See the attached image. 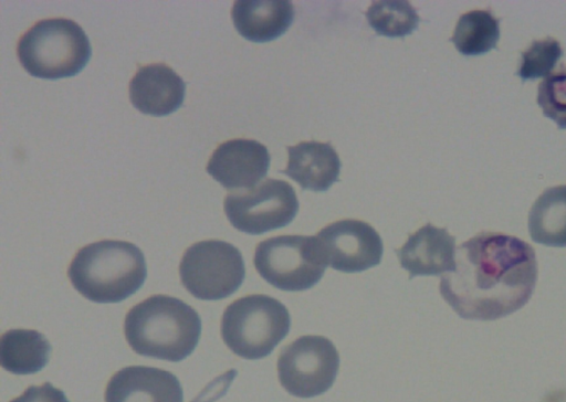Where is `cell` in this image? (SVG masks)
Listing matches in <instances>:
<instances>
[{"mask_svg": "<svg viewBox=\"0 0 566 402\" xmlns=\"http://www.w3.org/2000/svg\"><path fill=\"white\" fill-rule=\"evenodd\" d=\"M105 402H184L177 377L169 371L145 366L125 367L109 379Z\"/></svg>", "mask_w": 566, "mask_h": 402, "instance_id": "12", "label": "cell"}, {"mask_svg": "<svg viewBox=\"0 0 566 402\" xmlns=\"http://www.w3.org/2000/svg\"><path fill=\"white\" fill-rule=\"evenodd\" d=\"M287 166L281 172L302 189L326 191L338 180L340 160L329 142L302 141L287 147Z\"/></svg>", "mask_w": 566, "mask_h": 402, "instance_id": "15", "label": "cell"}, {"mask_svg": "<svg viewBox=\"0 0 566 402\" xmlns=\"http://www.w3.org/2000/svg\"><path fill=\"white\" fill-rule=\"evenodd\" d=\"M400 265L415 276H438L455 268V239L447 229L428 223L396 251Z\"/></svg>", "mask_w": 566, "mask_h": 402, "instance_id": "13", "label": "cell"}, {"mask_svg": "<svg viewBox=\"0 0 566 402\" xmlns=\"http://www.w3.org/2000/svg\"><path fill=\"white\" fill-rule=\"evenodd\" d=\"M369 25L380 35L402 38L413 32L420 18L408 1H374L366 12Z\"/></svg>", "mask_w": 566, "mask_h": 402, "instance_id": "20", "label": "cell"}, {"mask_svg": "<svg viewBox=\"0 0 566 402\" xmlns=\"http://www.w3.org/2000/svg\"><path fill=\"white\" fill-rule=\"evenodd\" d=\"M231 18L237 31L252 42H269L292 24L294 7L287 0H238Z\"/></svg>", "mask_w": 566, "mask_h": 402, "instance_id": "16", "label": "cell"}, {"mask_svg": "<svg viewBox=\"0 0 566 402\" xmlns=\"http://www.w3.org/2000/svg\"><path fill=\"white\" fill-rule=\"evenodd\" d=\"M253 262L264 281L285 292L311 288L327 267L317 237L310 235L266 239L256 245Z\"/></svg>", "mask_w": 566, "mask_h": 402, "instance_id": "6", "label": "cell"}, {"mask_svg": "<svg viewBox=\"0 0 566 402\" xmlns=\"http://www.w3.org/2000/svg\"><path fill=\"white\" fill-rule=\"evenodd\" d=\"M562 56L563 49L556 39L548 36L535 40L522 53L516 75L523 81L549 75Z\"/></svg>", "mask_w": 566, "mask_h": 402, "instance_id": "21", "label": "cell"}, {"mask_svg": "<svg viewBox=\"0 0 566 402\" xmlns=\"http://www.w3.org/2000/svg\"><path fill=\"white\" fill-rule=\"evenodd\" d=\"M51 345L36 330L10 329L1 336V367L13 374H32L49 362Z\"/></svg>", "mask_w": 566, "mask_h": 402, "instance_id": "17", "label": "cell"}, {"mask_svg": "<svg viewBox=\"0 0 566 402\" xmlns=\"http://www.w3.org/2000/svg\"><path fill=\"white\" fill-rule=\"evenodd\" d=\"M327 265L358 273L380 263L384 245L378 232L360 220L346 219L323 228L316 235Z\"/></svg>", "mask_w": 566, "mask_h": 402, "instance_id": "10", "label": "cell"}, {"mask_svg": "<svg viewBox=\"0 0 566 402\" xmlns=\"http://www.w3.org/2000/svg\"><path fill=\"white\" fill-rule=\"evenodd\" d=\"M223 209L233 228L258 235L290 224L298 212V200L286 181L266 179L243 192L227 194Z\"/></svg>", "mask_w": 566, "mask_h": 402, "instance_id": "9", "label": "cell"}, {"mask_svg": "<svg viewBox=\"0 0 566 402\" xmlns=\"http://www.w3.org/2000/svg\"><path fill=\"white\" fill-rule=\"evenodd\" d=\"M339 356L334 343L322 336H302L284 347L277 360L281 385L292 395L313 398L334 383Z\"/></svg>", "mask_w": 566, "mask_h": 402, "instance_id": "8", "label": "cell"}, {"mask_svg": "<svg viewBox=\"0 0 566 402\" xmlns=\"http://www.w3.org/2000/svg\"><path fill=\"white\" fill-rule=\"evenodd\" d=\"M528 232L536 243L566 247V184L546 189L528 213Z\"/></svg>", "mask_w": 566, "mask_h": 402, "instance_id": "18", "label": "cell"}, {"mask_svg": "<svg viewBox=\"0 0 566 402\" xmlns=\"http://www.w3.org/2000/svg\"><path fill=\"white\" fill-rule=\"evenodd\" d=\"M500 40V19L490 10H472L463 13L451 38L463 55H482L496 47Z\"/></svg>", "mask_w": 566, "mask_h": 402, "instance_id": "19", "label": "cell"}, {"mask_svg": "<svg viewBox=\"0 0 566 402\" xmlns=\"http://www.w3.org/2000/svg\"><path fill=\"white\" fill-rule=\"evenodd\" d=\"M291 327L287 308L262 294L241 297L223 311L221 336L237 356L256 360L269 356Z\"/></svg>", "mask_w": 566, "mask_h": 402, "instance_id": "5", "label": "cell"}, {"mask_svg": "<svg viewBox=\"0 0 566 402\" xmlns=\"http://www.w3.org/2000/svg\"><path fill=\"white\" fill-rule=\"evenodd\" d=\"M537 104L545 117L552 119L560 129H566V66L564 64L539 83Z\"/></svg>", "mask_w": 566, "mask_h": 402, "instance_id": "22", "label": "cell"}, {"mask_svg": "<svg viewBox=\"0 0 566 402\" xmlns=\"http://www.w3.org/2000/svg\"><path fill=\"white\" fill-rule=\"evenodd\" d=\"M67 276L73 287L95 303H119L144 284L147 266L142 250L133 243L103 240L80 248Z\"/></svg>", "mask_w": 566, "mask_h": 402, "instance_id": "3", "label": "cell"}, {"mask_svg": "<svg viewBox=\"0 0 566 402\" xmlns=\"http://www.w3.org/2000/svg\"><path fill=\"white\" fill-rule=\"evenodd\" d=\"M124 334L136 353L177 362L197 347L201 319L181 299L154 295L129 309L124 320Z\"/></svg>", "mask_w": 566, "mask_h": 402, "instance_id": "2", "label": "cell"}, {"mask_svg": "<svg viewBox=\"0 0 566 402\" xmlns=\"http://www.w3.org/2000/svg\"><path fill=\"white\" fill-rule=\"evenodd\" d=\"M10 402H69L65 393L50 382L30 385L24 392Z\"/></svg>", "mask_w": 566, "mask_h": 402, "instance_id": "23", "label": "cell"}, {"mask_svg": "<svg viewBox=\"0 0 566 402\" xmlns=\"http://www.w3.org/2000/svg\"><path fill=\"white\" fill-rule=\"evenodd\" d=\"M179 275L181 284L193 297L219 300L232 295L243 283L244 261L231 243L206 240L185 251Z\"/></svg>", "mask_w": 566, "mask_h": 402, "instance_id": "7", "label": "cell"}, {"mask_svg": "<svg viewBox=\"0 0 566 402\" xmlns=\"http://www.w3.org/2000/svg\"><path fill=\"white\" fill-rule=\"evenodd\" d=\"M537 272L535 251L528 243L481 232L459 246L455 268L441 277L439 289L460 317L495 320L530 300Z\"/></svg>", "mask_w": 566, "mask_h": 402, "instance_id": "1", "label": "cell"}, {"mask_svg": "<svg viewBox=\"0 0 566 402\" xmlns=\"http://www.w3.org/2000/svg\"><path fill=\"white\" fill-rule=\"evenodd\" d=\"M270 161L263 144L238 138L219 145L206 169L226 189H251L266 176Z\"/></svg>", "mask_w": 566, "mask_h": 402, "instance_id": "11", "label": "cell"}, {"mask_svg": "<svg viewBox=\"0 0 566 402\" xmlns=\"http://www.w3.org/2000/svg\"><path fill=\"white\" fill-rule=\"evenodd\" d=\"M184 80L164 63L140 66L129 82V98L135 108L153 116H166L184 102Z\"/></svg>", "mask_w": 566, "mask_h": 402, "instance_id": "14", "label": "cell"}, {"mask_svg": "<svg viewBox=\"0 0 566 402\" xmlns=\"http://www.w3.org/2000/svg\"><path fill=\"white\" fill-rule=\"evenodd\" d=\"M17 54L30 75L56 80L80 73L92 55V47L76 22L53 18L31 27L20 38Z\"/></svg>", "mask_w": 566, "mask_h": 402, "instance_id": "4", "label": "cell"}]
</instances>
